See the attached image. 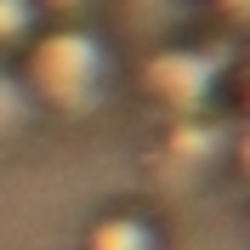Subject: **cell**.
I'll return each instance as SVG.
<instances>
[{"mask_svg": "<svg viewBox=\"0 0 250 250\" xmlns=\"http://www.w3.org/2000/svg\"><path fill=\"white\" fill-rule=\"evenodd\" d=\"M34 68H62V80L46 85L57 103H91L97 80H103V51H97V40H85V34H62V40H51V46L40 51Z\"/></svg>", "mask_w": 250, "mask_h": 250, "instance_id": "cell-1", "label": "cell"}]
</instances>
